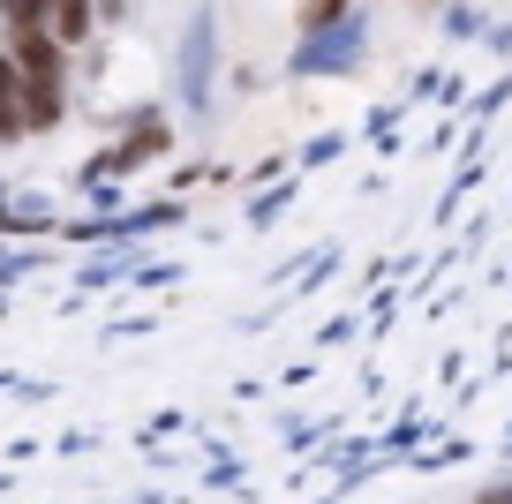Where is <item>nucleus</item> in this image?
I'll list each match as a JSON object with an SVG mask.
<instances>
[{"label": "nucleus", "instance_id": "f257e3e1", "mask_svg": "<svg viewBox=\"0 0 512 504\" xmlns=\"http://www.w3.org/2000/svg\"><path fill=\"white\" fill-rule=\"evenodd\" d=\"M46 31L61 38V46H83V38H91V0H53Z\"/></svg>", "mask_w": 512, "mask_h": 504}, {"label": "nucleus", "instance_id": "f03ea898", "mask_svg": "<svg viewBox=\"0 0 512 504\" xmlns=\"http://www.w3.org/2000/svg\"><path fill=\"white\" fill-rule=\"evenodd\" d=\"M347 8H354V0H294V23H302V31L317 38V31H332V23L347 16Z\"/></svg>", "mask_w": 512, "mask_h": 504}, {"label": "nucleus", "instance_id": "7ed1b4c3", "mask_svg": "<svg viewBox=\"0 0 512 504\" xmlns=\"http://www.w3.org/2000/svg\"><path fill=\"white\" fill-rule=\"evenodd\" d=\"M151 151H166V128H136L128 136V151H113V174H128L136 158H151Z\"/></svg>", "mask_w": 512, "mask_h": 504}, {"label": "nucleus", "instance_id": "20e7f679", "mask_svg": "<svg viewBox=\"0 0 512 504\" xmlns=\"http://www.w3.org/2000/svg\"><path fill=\"white\" fill-rule=\"evenodd\" d=\"M415 8H437V0H415Z\"/></svg>", "mask_w": 512, "mask_h": 504}]
</instances>
